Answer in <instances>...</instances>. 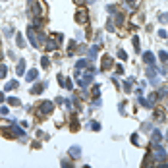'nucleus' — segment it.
<instances>
[{
    "instance_id": "nucleus-1",
    "label": "nucleus",
    "mask_w": 168,
    "mask_h": 168,
    "mask_svg": "<svg viewBox=\"0 0 168 168\" xmlns=\"http://www.w3.org/2000/svg\"><path fill=\"white\" fill-rule=\"evenodd\" d=\"M95 75H97V70L89 64L85 70H75V81H77V85H79L81 89H85V87H89L91 85V81L95 79Z\"/></svg>"
},
{
    "instance_id": "nucleus-2",
    "label": "nucleus",
    "mask_w": 168,
    "mask_h": 168,
    "mask_svg": "<svg viewBox=\"0 0 168 168\" xmlns=\"http://www.w3.org/2000/svg\"><path fill=\"white\" fill-rule=\"evenodd\" d=\"M29 8H31L33 18H44L47 16V8H44L43 0H29Z\"/></svg>"
},
{
    "instance_id": "nucleus-3",
    "label": "nucleus",
    "mask_w": 168,
    "mask_h": 168,
    "mask_svg": "<svg viewBox=\"0 0 168 168\" xmlns=\"http://www.w3.org/2000/svg\"><path fill=\"white\" fill-rule=\"evenodd\" d=\"M64 37L60 33H52L50 37H47V41H44V48L47 50H56L58 48V43H62Z\"/></svg>"
},
{
    "instance_id": "nucleus-4",
    "label": "nucleus",
    "mask_w": 168,
    "mask_h": 168,
    "mask_svg": "<svg viewBox=\"0 0 168 168\" xmlns=\"http://www.w3.org/2000/svg\"><path fill=\"white\" fill-rule=\"evenodd\" d=\"M27 39H29V43L33 44V47H41L43 44V39H44V35L43 33H39L37 35V31H35V27H27Z\"/></svg>"
},
{
    "instance_id": "nucleus-5",
    "label": "nucleus",
    "mask_w": 168,
    "mask_h": 168,
    "mask_svg": "<svg viewBox=\"0 0 168 168\" xmlns=\"http://www.w3.org/2000/svg\"><path fill=\"white\" fill-rule=\"evenodd\" d=\"M52 110H54V104H52L50 101H43L39 106V110H37V118H44L47 114H50Z\"/></svg>"
},
{
    "instance_id": "nucleus-6",
    "label": "nucleus",
    "mask_w": 168,
    "mask_h": 168,
    "mask_svg": "<svg viewBox=\"0 0 168 168\" xmlns=\"http://www.w3.org/2000/svg\"><path fill=\"white\" fill-rule=\"evenodd\" d=\"M153 158H155V161H158V162H164L166 158H168L166 151L162 149L158 143H153Z\"/></svg>"
},
{
    "instance_id": "nucleus-7",
    "label": "nucleus",
    "mask_w": 168,
    "mask_h": 168,
    "mask_svg": "<svg viewBox=\"0 0 168 168\" xmlns=\"http://www.w3.org/2000/svg\"><path fill=\"white\" fill-rule=\"evenodd\" d=\"M145 72H147V77H149L151 85H153V87H158V85H161V79H158V72H155V64L149 66Z\"/></svg>"
},
{
    "instance_id": "nucleus-8",
    "label": "nucleus",
    "mask_w": 168,
    "mask_h": 168,
    "mask_svg": "<svg viewBox=\"0 0 168 168\" xmlns=\"http://www.w3.org/2000/svg\"><path fill=\"white\" fill-rule=\"evenodd\" d=\"M75 21L79 23V25H85V23L89 21V10L87 8H81V10L75 12Z\"/></svg>"
},
{
    "instance_id": "nucleus-9",
    "label": "nucleus",
    "mask_w": 168,
    "mask_h": 168,
    "mask_svg": "<svg viewBox=\"0 0 168 168\" xmlns=\"http://www.w3.org/2000/svg\"><path fill=\"white\" fill-rule=\"evenodd\" d=\"M47 89V81H41V83H37L31 87V95H41V93Z\"/></svg>"
},
{
    "instance_id": "nucleus-10",
    "label": "nucleus",
    "mask_w": 168,
    "mask_h": 168,
    "mask_svg": "<svg viewBox=\"0 0 168 168\" xmlns=\"http://www.w3.org/2000/svg\"><path fill=\"white\" fill-rule=\"evenodd\" d=\"M110 68H112V58L108 54H104L101 60V70H110Z\"/></svg>"
},
{
    "instance_id": "nucleus-11",
    "label": "nucleus",
    "mask_w": 168,
    "mask_h": 168,
    "mask_svg": "<svg viewBox=\"0 0 168 168\" xmlns=\"http://www.w3.org/2000/svg\"><path fill=\"white\" fill-rule=\"evenodd\" d=\"M155 118H157V122H161V124H162V122L166 120V112L162 108H157V110H155Z\"/></svg>"
},
{
    "instance_id": "nucleus-12",
    "label": "nucleus",
    "mask_w": 168,
    "mask_h": 168,
    "mask_svg": "<svg viewBox=\"0 0 168 168\" xmlns=\"http://www.w3.org/2000/svg\"><path fill=\"white\" fill-rule=\"evenodd\" d=\"M124 21H126V16L122 14V12H116V14H114V23H116V25H124Z\"/></svg>"
},
{
    "instance_id": "nucleus-13",
    "label": "nucleus",
    "mask_w": 168,
    "mask_h": 168,
    "mask_svg": "<svg viewBox=\"0 0 168 168\" xmlns=\"http://www.w3.org/2000/svg\"><path fill=\"white\" fill-rule=\"evenodd\" d=\"M143 60H145V64L153 66V64H155V54H153V52H143Z\"/></svg>"
},
{
    "instance_id": "nucleus-14",
    "label": "nucleus",
    "mask_w": 168,
    "mask_h": 168,
    "mask_svg": "<svg viewBox=\"0 0 168 168\" xmlns=\"http://www.w3.org/2000/svg\"><path fill=\"white\" fill-rule=\"evenodd\" d=\"M37 77H39V72H37V70H29V72L25 73V79L29 81V83H31V81H35Z\"/></svg>"
},
{
    "instance_id": "nucleus-15",
    "label": "nucleus",
    "mask_w": 168,
    "mask_h": 168,
    "mask_svg": "<svg viewBox=\"0 0 168 168\" xmlns=\"http://www.w3.org/2000/svg\"><path fill=\"white\" fill-rule=\"evenodd\" d=\"M16 73H18V75H23V73H25V60H19V62H18Z\"/></svg>"
},
{
    "instance_id": "nucleus-16",
    "label": "nucleus",
    "mask_w": 168,
    "mask_h": 168,
    "mask_svg": "<svg viewBox=\"0 0 168 168\" xmlns=\"http://www.w3.org/2000/svg\"><path fill=\"white\" fill-rule=\"evenodd\" d=\"M158 99H161V97H158V93H151V95H149V99H147V101H149V106H151V108L157 104Z\"/></svg>"
},
{
    "instance_id": "nucleus-17",
    "label": "nucleus",
    "mask_w": 168,
    "mask_h": 168,
    "mask_svg": "<svg viewBox=\"0 0 168 168\" xmlns=\"http://www.w3.org/2000/svg\"><path fill=\"white\" fill-rule=\"evenodd\" d=\"M132 83H133V77H130V79H126L124 83H122V87H124V91H126V93L132 91Z\"/></svg>"
},
{
    "instance_id": "nucleus-18",
    "label": "nucleus",
    "mask_w": 168,
    "mask_h": 168,
    "mask_svg": "<svg viewBox=\"0 0 168 168\" xmlns=\"http://www.w3.org/2000/svg\"><path fill=\"white\" fill-rule=\"evenodd\" d=\"M70 157L79 158L81 157V149H79V147H72V149H70Z\"/></svg>"
},
{
    "instance_id": "nucleus-19",
    "label": "nucleus",
    "mask_w": 168,
    "mask_h": 168,
    "mask_svg": "<svg viewBox=\"0 0 168 168\" xmlns=\"http://www.w3.org/2000/svg\"><path fill=\"white\" fill-rule=\"evenodd\" d=\"M18 85H19L18 81H16V79H12V81H8V83L4 85V89H6V91H12V89H16Z\"/></svg>"
},
{
    "instance_id": "nucleus-20",
    "label": "nucleus",
    "mask_w": 168,
    "mask_h": 168,
    "mask_svg": "<svg viewBox=\"0 0 168 168\" xmlns=\"http://www.w3.org/2000/svg\"><path fill=\"white\" fill-rule=\"evenodd\" d=\"M89 66V60H77V64H75V70H85Z\"/></svg>"
},
{
    "instance_id": "nucleus-21",
    "label": "nucleus",
    "mask_w": 168,
    "mask_h": 168,
    "mask_svg": "<svg viewBox=\"0 0 168 168\" xmlns=\"http://www.w3.org/2000/svg\"><path fill=\"white\" fill-rule=\"evenodd\" d=\"M151 139H153V143H161V139H162L161 132H158V130H155V132H153V135H151Z\"/></svg>"
},
{
    "instance_id": "nucleus-22",
    "label": "nucleus",
    "mask_w": 168,
    "mask_h": 168,
    "mask_svg": "<svg viewBox=\"0 0 168 168\" xmlns=\"http://www.w3.org/2000/svg\"><path fill=\"white\" fill-rule=\"evenodd\" d=\"M141 21H143V16H141V14H133V18H132V25H139Z\"/></svg>"
},
{
    "instance_id": "nucleus-23",
    "label": "nucleus",
    "mask_w": 168,
    "mask_h": 168,
    "mask_svg": "<svg viewBox=\"0 0 168 168\" xmlns=\"http://www.w3.org/2000/svg\"><path fill=\"white\" fill-rule=\"evenodd\" d=\"M70 128H72V132H77V130H79V122H77L75 116H72V124H70Z\"/></svg>"
},
{
    "instance_id": "nucleus-24",
    "label": "nucleus",
    "mask_w": 168,
    "mask_h": 168,
    "mask_svg": "<svg viewBox=\"0 0 168 168\" xmlns=\"http://www.w3.org/2000/svg\"><path fill=\"white\" fill-rule=\"evenodd\" d=\"M158 97H168V85H158Z\"/></svg>"
},
{
    "instance_id": "nucleus-25",
    "label": "nucleus",
    "mask_w": 168,
    "mask_h": 168,
    "mask_svg": "<svg viewBox=\"0 0 168 168\" xmlns=\"http://www.w3.org/2000/svg\"><path fill=\"white\" fill-rule=\"evenodd\" d=\"M8 104H10V106H19V99H18V97H8Z\"/></svg>"
},
{
    "instance_id": "nucleus-26",
    "label": "nucleus",
    "mask_w": 168,
    "mask_h": 168,
    "mask_svg": "<svg viewBox=\"0 0 168 168\" xmlns=\"http://www.w3.org/2000/svg\"><path fill=\"white\" fill-rule=\"evenodd\" d=\"M132 41H133V48H135V52L139 54V50H141V44H139V37H132Z\"/></svg>"
},
{
    "instance_id": "nucleus-27",
    "label": "nucleus",
    "mask_w": 168,
    "mask_h": 168,
    "mask_svg": "<svg viewBox=\"0 0 168 168\" xmlns=\"http://www.w3.org/2000/svg\"><path fill=\"white\" fill-rule=\"evenodd\" d=\"M16 43H18V47H19V48H23V47H25V41H23V37L19 35V33L16 35Z\"/></svg>"
},
{
    "instance_id": "nucleus-28",
    "label": "nucleus",
    "mask_w": 168,
    "mask_h": 168,
    "mask_svg": "<svg viewBox=\"0 0 168 168\" xmlns=\"http://www.w3.org/2000/svg\"><path fill=\"white\" fill-rule=\"evenodd\" d=\"M97 52H99V44H93V47H91V50H89V56H91V58H95V56H97Z\"/></svg>"
},
{
    "instance_id": "nucleus-29",
    "label": "nucleus",
    "mask_w": 168,
    "mask_h": 168,
    "mask_svg": "<svg viewBox=\"0 0 168 168\" xmlns=\"http://www.w3.org/2000/svg\"><path fill=\"white\" fill-rule=\"evenodd\" d=\"M118 58H120V60H128V52H126L124 48H120V50H118Z\"/></svg>"
},
{
    "instance_id": "nucleus-30",
    "label": "nucleus",
    "mask_w": 168,
    "mask_h": 168,
    "mask_svg": "<svg viewBox=\"0 0 168 168\" xmlns=\"http://www.w3.org/2000/svg\"><path fill=\"white\" fill-rule=\"evenodd\" d=\"M41 66H43L44 70H47L48 66H50V60H48V58H47V56H43V58H41Z\"/></svg>"
},
{
    "instance_id": "nucleus-31",
    "label": "nucleus",
    "mask_w": 168,
    "mask_h": 168,
    "mask_svg": "<svg viewBox=\"0 0 168 168\" xmlns=\"http://www.w3.org/2000/svg\"><path fill=\"white\" fill-rule=\"evenodd\" d=\"M0 128H2V130L12 128V122H8V120H0Z\"/></svg>"
},
{
    "instance_id": "nucleus-32",
    "label": "nucleus",
    "mask_w": 168,
    "mask_h": 168,
    "mask_svg": "<svg viewBox=\"0 0 168 168\" xmlns=\"http://www.w3.org/2000/svg\"><path fill=\"white\" fill-rule=\"evenodd\" d=\"M158 58H161L162 62H166V60H168V52L166 50H161V52H158Z\"/></svg>"
},
{
    "instance_id": "nucleus-33",
    "label": "nucleus",
    "mask_w": 168,
    "mask_h": 168,
    "mask_svg": "<svg viewBox=\"0 0 168 168\" xmlns=\"http://www.w3.org/2000/svg\"><path fill=\"white\" fill-rule=\"evenodd\" d=\"M73 50H75V41H70V48H68V54L72 56V54H73Z\"/></svg>"
},
{
    "instance_id": "nucleus-34",
    "label": "nucleus",
    "mask_w": 168,
    "mask_h": 168,
    "mask_svg": "<svg viewBox=\"0 0 168 168\" xmlns=\"http://www.w3.org/2000/svg\"><path fill=\"white\" fill-rule=\"evenodd\" d=\"M64 87H66L68 91H70V89H73V83H72V79H68V77H66V79H64Z\"/></svg>"
},
{
    "instance_id": "nucleus-35",
    "label": "nucleus",
    "mask_w": 168,
    "mask_h": 168,
    "mask_svg": "<svg viewBox=\"0 0 168 168\" xmlns=\"http://www.w3.org/2000/svg\"><path fill=\"white\" fill-rule=\"evenodd\" d=\"M99 95H101V87H99V85H93V97L97 99Z\"/></svg>"
},
{
    "instance_id": "nucleus-36",
    "label": "nucleus",
    "mask_w": 168,
    "mask_h": 168,
    "mask_svg": "<svg viewBox=\"0 0 168 168\" xmlns=\"http://www.w3.org/2000/svg\"><path fill=\"white\" fill-rule=\"evenodd\" d=\"M151 164V155H145V158H143V168H147Z\"/></svg>"
},
{
    "instance_id": "nucleus-37",
    "label": "nucleus",
    "mask_w": 168,
    "mask_h": 168,
    "mask_svg": "<svg viewBox=\"0 0 168 168\" xmlns=\"http://www.w3.org/2000/svg\"><path fill=\"white\" fill-rule=\"evenodd\" d=\"M6 73H8V68L2 64V66H0V79H2V77H6Z\"/></svg>"
},
{
    "instance_id": "nucleus-38",
    "label": "nucleus",
    "mask_w": 168,
    "mask_h": 168,
    "mask_svg": "<svg viewBox=\"0 0 168 168\" xmlns=\"http://www.w3.org/2000/svg\"><path fill=\"white\" fill-rule=\"evenodd\" d=\"M91 130L99 132V130H101V124H99V122H91Z\"/></svg>"
},
{
    "instance_id": "nucleus-39",
    "label": "nucleus",
    "mask_w": 168,
    "mask_h": 168,
    "mask_svg": "<svg viewBox=\"0 0 168 168\" xmlns=\"http://www.w3.org/2000/svg\"><path fill=\"white\" fill-rule=\"evenodd\" d=\"M157 35L161 37V39H166V37H168V33H166L164 29H158V33H157Z\"/></svg>"
},
{
    "instance_id": "nucleus-40",
    "label": "nucleus",
    "mask_w": 168,
    "mask_h": 168,
    "mask_svg": "<svg viewBox=\"0 0 168 168\" xmlns=\"http://www.w3.org/2000/svg\"><path fill=\"white\" fill-rule=\"evenodd\" d=\"M106 31H114V21L108 19V23H106Z\"/></svg>"
},
{
    "instance_id": "nucleus-41",
    "label": "nucleus",
    "mask_w": 168,
    "mask_h": 168,
    "mask_svg": "<svg viewBox=\"0 0 168 168\" xmlns=\"http://www.w3.org/2000/svg\"><path fill=\"white\" fill-rule=\"evenodd\" d=\"M132 143H133V145H137V143H139V137H137V133H133V135H132Z\"/></svg>"
},
{
    "instance_id": "nucleus-42",
    "label": "nucleus",
    "mask_w": 168,
    "mask_h": 168,
    "mask_svg": "<svg viewBox=\"0 0 168 168\" xmlns=\"http://www.w3.org/2000/svg\"><path fill=\"white\" fill-rule=\"evenodd\" d=\"M108 12H110V14H116V12H118V8L112 4V6H108Z\"/></svg>"
},
{
    "instance_id": "nucleus-43",
    "label": "nucleus",
    "mask_w": 168,
    "mask_h": 168,
    "mask_svg": "<svg viewBox=\"0 0 168 168\" xmlns=\"http://www.w3.org/2000/svg\"><path fill=\"white\" fill-rule=\"evenodd\" d=\"M114 70H116V73H118V75H122V73H124V68H122V66H116Z\"/></svg>"
},
{
    "instance_id": "nucleus-44",
    "label": "nucleus",
    "mask_w": 168,
    "mask_h": 168,
    "mask_svg": "<svg viewBox=\"0 0 168 168\" xmlns=\"http://www.w3.org/2000/svg\"><path fill=\"white\" fill-rule=\"evenodd\" d=\"M0 114H4V116H8V106H2V108H0Z\"/></svg>"
},
{
    "instance_id": "nucleus-45",
    "label": "nucleus",
    "mask_w": 168,
    "mask_h": 168,
    "mask_svg": "<svg viewBox=\"0 0 168 168\" xmlns=\"http://www.w3.org/2000/svg\"><path fill=\"white\" fill-rule=\"evenodd\" d=\"M37 137H39V139H44V137H47V135H44L43 132H41V130H37Z\"/></svg>"
},
{
    "instance_id": "nucleus-46",
    "label": "nucleus",
    "mask_w": 168,
    "mask_h": 168,
    "mask_svg": "<svg viewBox=\"0 0 168 168\" xmlns=\"http://www.w3.org/2000/svg\"><path fill=\"white\" fill-rule=\"evenodd\" d=\"M118 110H120V114H124V112H126V106L120 102V104H118Z\"/></svg>"
},
{
    "instance_id": "nucleus-47",
    "label": "nucleus",
    "mask_w": 168,
    "mask_h": 168,
    "mask_svg": "<svg viewBox=\"0 0 168 168\" xmlns=\"http://www.w3.org/2000/svg\"><path fill=\"white\" fill-rule=\"evenodd\" d=\"M141 130H151V124H149V122H145V124L141 126Z\"/></svg>"
},
{
    "instance_id": "nucleus-48",
    "label": "nucleus",
    "mask_w": 168,
    "mask_h": 168,
    "mask_svg": "<svg viewBox=\"0 0 168 168\" xmlns=\"http://www.w3.org/2000/svg\"><path fill=\"white\" fill-rule=\"evenodd\" d=\"M161 21H162V23L168 21V16H166V14H161Z\"/></svg>"
},
{
    "instance_id": "nucleus-49",
    "label": "nucleus",
    "mask_w": 168,
    "mask_h": 168,
    "mask_svg": "<svg viewBox=\"0 0 168 168\" xmlns=\"http://www.w3.org/2000/svg\"><path fill=\"white\" fill-rule=\"evenodd\" d=\"M126 2H128V4H130V6H133V4H137V2H139V0H126Z\"/></svg>"
},
{
    "instance_id": "nucleus-50",
    "label": "nucleus",
    "mask_w": 168,
    "mask_h": 168,
    "mask_svg": "<svg viewBox=\"0 0 168 168\" xmlns=\"http://www.w3.org/2000/svg\"><path fill=\"white\" fill-rule=\"evenodd\" d=\"M62 166H66V168H70L72 164H70V161H62Z\"/></svg>"
},
{
    "instance_id": "nucleus-51",
    "label": "nucleus",
    "mask_w": 168,
    "mask_h": 168,
    "mask_svg": "<svg viewBox=\"0 0 168 168\" xmlns=\"http://www.w3.org/2000/svg\"><path fill=\"white\" fill-rule=\"evenodd\" d=\"M73 2H75V4H79V6H83V4H85V0H73Z\"/></svg>"
},
{
    "instance_id": "nucleus-52",
    "label": "nucleus",
    "mask_w": 168,
    "mask_h": 168,
    "mask_svg": "<svg viewBox=\"0 0 168 168\" xmlns=\"http://www.w3.org/2000/svg\"><path fill=\"white\" fill-rule=\"evenodd\" d=\"M2 101H6V99H4V95H2V93H0V102H2Z\"/></svg>"
},
{
    "instance_id": "nucleus-53",
    "label": "nucleus",
    "mask_w": 168,
    "mask_h": 168,
    "mask_svg": "<svg viewBox=\"0 0 168 168\" xmlns=\"http://www.w3.org/2000/svg\"><path fill=\"white\" fill-rule=\"evenodd\" d=\"M0 60H2V54H0Z\"/></svg>"
},
{
    "instance_id": "nucleus-54",
    "label": "nucleus",
    "mask_w": 168,
    "mask_h": 168,
    "mask_svg": "<svg viewBox=\"0 0 168 168\" xmlns=\"http://www.w3.org/2000/svg\"><path fill=\"white\" fill-rule=\"evenodd\" d=\"M166 139H168V133H166Z\"/></svg>"
},
{
    "instance_id": "nucleus-55",
    "label": "nucleus",
    "mask_w": 168,
    "mask_h": 168,
    "mask_svg": "<svg viewBox=\"0 0 168 168\" xmlns=\"http://www.w3.org/2000/svg\"><path fill=\"white\" fill-rule=\"evenodd\" d=\"M2 2H6V0H2Z\"/></svg>"
}]
</instances>
